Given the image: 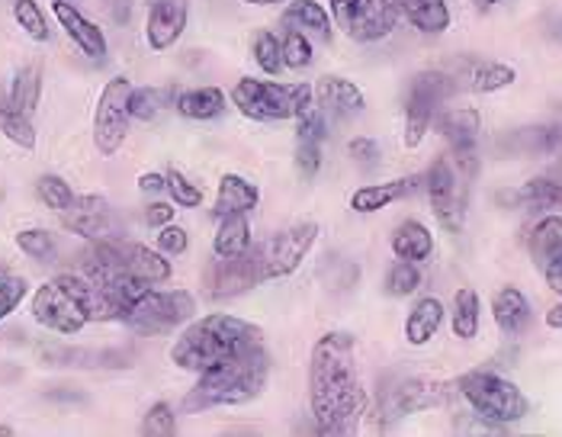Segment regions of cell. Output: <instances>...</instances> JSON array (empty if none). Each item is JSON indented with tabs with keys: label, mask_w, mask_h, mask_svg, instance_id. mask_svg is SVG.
Listing matches in <instances>:
<instances>
[{
	"label": "cell",
	"mask_w": 562,
	"mask_h": 437,
	"mask_svg": "<svg viewBox=\"0 0 562 437\" xmlns=\"http://www.w3.org/2000/svg\"><path fill=\"white\" fill-rule=\"evenodd\" d=\"M26 293H30V283L23 277H13V273H3L0 277V322L10 312H16V306L26 300Z\"/></svg>",
	"instance_id": "44"
},
{
	"label": "cell",
	"mask_w": 562,
	"mask_h": 437,
	"mask_svg": "<svg viewBox=\"0 0 562 437\" xmlns=\"http://www.w3.org/2000/svg\"><path fill=\"white\" fill-rule=\"evenodd\" d=\"M476 171L463 168L457 158L443 155L431 165V171L425 175V190L431 200L434 218L440 222V228L447 232H460L467 222V193H470V177Z\"/></svg>",
	"instance_id": "6"
},
{
	"label": "cell",
	"mask_w": 562,
	"mask_h": 437,
	"mask_svg": "<svg viewBox=\"0 0 562 437\" xmlns=\"http://www.w3.org/2000/svg\"><path fill=\"white\" fill-rule=\"evenodd\" d=\"M251 248V222L248 216H225L216 228L213 251L216 258H235Z\"/></svg>",
	"instance_id": "33"
},
{
	"label": "cell",
	"mask_w": 562,
	"mask_h": 437,
	"mask_svg": "<svg viewBox=\"0 0 562 437\" xmlns=\"http://www.w3.org/2000/svg\"><path fill=\"white\" fill-rule=\"evenodd\" d=\"M40 93H43V71L40 65H23L13 81H10V93H7V103L20 113H33L40 107Z\"/></svg>",
	"instance_id": "32"
},
{
	"label": "cell",
	"mask_w": 562,
	"mask_h": 437,
	"mask_svg": "<svg viewBox=\"0 0 562 437\" xmlns=\"http://www.w3.org/2000/svg\"><path fill=\"white\" fill-rule=\"evenodd\" d=\"M520 206L527 210H547V213H562V183L550 177H533L515 193Z\"/></svg>",
	"instance_id": "34"
},
{
	"label": "cell",
	"mask_w": 562,
	"mask_h": 437,
	"mask_svg": "<svg viewBox=\"0 0 562 437\" xmlns=\"http://www.w3.org/2000/svg\"><path fill=\"white\" fill-rule=\"evenodd\" d=\"M13 20L33 43H48L52 30H48V20L36 0H13Z\"/></svg>",
	"instance_id": "37"
},
{
	"label": "cell",
	"mask_w": 562,
	"mask_h": 437,
	"mask_svg": "<svg viewBox=\"0 0 562 437\" xmlns=\"http://www.w3.org/2000/svg\"><path fill=\"white\" fill-rule=\"evenodd\" d=\"M260 190L241 175H222L216 190V216H248L251 210H258Z\"/></svg>",
	"instance_id": "21"
},
{
	"label": "cell",
	"mask_w": 562,
	"mask_h": 437,
	"mask_svg": "<svg viewBox=\"0 0 562 437\" xmlns=\"http://www.w3.org/2000/svg\"><path fill=\"white\" fill-rule=\"evenodd\" d=\"M547 325H550V328H557V332H562V303L547 312Z\"/></svg>",
	"instance_id": "53"
},
{
	"label": "cell",
	"mask_w": 562,
	"mask_h": 437,
	"mask_svg": "<svg viewBox=\"0 0 562 437\" xmlns=\"http://www.w3.org/2000/svg\"><path fill=\"white\" fill-rule=\"evenodd\" d=\"M553 126H557V132H560V142H562V110L557 113V120H553Z\"/></svg>",
	"instance_id": "56"
},
{
	"label": "cell",
	"mask_w": 562,
	"mask_h": 437,
	"mask_svg": "<svg viewBox=\"0 0 562 437\" xmlns=\"http://www.w3.org/2000/svg\"><path fill=\"white\" fill-rule=\"evenodd\" d=\"M110 248H113L116 261L123 264L132 277H138L145 283H168L171 280V261H168V255H161L155 248H145L138 242L113 238V235H110Z\"/></svg>",
	"instance_id": "17"
},
{
	"label": "cell",
	"mask_w": 562,
	"mask_h": 437,
	"mask_svg": "<svg viewBox=\"0 0 562 437\" xmlns=\"http://www.w3.org/2000/svg\"><path fill=\"white\" fill-rule=\"evenodd\" d=\"M206 293L210 300H232V296H241L248 290H255L263 283V273H260L258 251L255 245L245 251V255H235V258H216L206 270Z\"/></svg>",
	"instance_id": "12"
},
{
	"label": "cell",
	"mask_w": 562,
	"mask_h": 437,
	"mask_svg": "<svg viewBox=\"0 0 562 437\" xmlns=\"http://www.w3.org/2000/svg\"><path fill=\"white\" fill-rule=\"evenodd\" d=\"M270 354L263 345L241 350L228 360H222L218 367L200 373L196 386L183 395V412H206V408H218V405H248L255 402L267 383H270Z\"/></svg>",
	"instance_id": "3"
},
{
	"label": "cell",
	"mask_w": 562,
	"mask_h": 437,
	"mask_svg": "<svg viewBox=\"0 0 562 437\" xmlns=\"http://www.w3.org/2000/svg\"><path fill=\"white\" fill-rule=\"evenodd\" d=\"M457 393L463 395L470 402V408L488 425H515L530 412L527 395L498 373L473 370L457 380Z\"/></svg>",
	"instance_id": "5"
},
{
	"label": "cell",
	"mask_w": 562,
	"mask_h": 437,
	"mask_svg": "<svg viewBox=\"0 0 562 437\" xmlns=\"http://www.w3.org/2000/svg\"><path fill=\"white\" fill-rule=\"evenodd\" d=\"M52 13H55L58 26L65 30V36L78 45L90 61H103V58H106L110 45H106L103 30H100L93 20H87L85 13H81L71 0H55V3H52Z\"/></svg>",
	"instance_id": "16"
},
{
	"label": "cell",
	"mask_w": 562,
	"mask_h": 437,
	"mask_svg": "<svg viewBox=\"0 0 562 437\" xmlns=\"http://www.w3.org/2000/svg\"><path fill=\"white\" fill-rule=\"evenodd\" d=\"M347 155H350V161H353V165H360V168H373V165L380 161V145H376L373 138L360 135V138H350Z\"/></svg>",
	"instance_id": "47"
},
{
	"label": "cell",
	"mask_w": 562,
	"mask_h": 437,
	"mask_svg": "<svg viewBox=\"0 0 562 437\" xmlns=\"http://www.w3.org/2000/svg\"><path fill=\"white\" fill-rule=\"evenodd\" d=\"M479 322H482V300H479V293L473 287H460L453 293V309H450L453 338L473 341L479 335Z\"/></svg>",
	"instance_id": "28"
},
{
	"label": "cell",
	"mask_w": 562,
	"mask_h": 437,
	"mask_svg": "<svg viewBox=\"0 0 562 437\" xmlns=\"http://www.w3.org/2000/svg\"><path fill=\"white\" fill-rule=\"evenodd\" d=\"M318 238V225L315 222H296L277 235H270L267 242L255 245L258 251L260 273H263V283L267 280H280V277H290L300 270V264L305 261V255L312 251Z\"/></svg>",
	"instance_id": "10"
},
{
	"label": "cell",
	"mask_w": 562,
	"mask_h": 437,
	"mask_svg": "<svg viewBox=\"0 0 562 437\" xmlns=\"http://www.w3.org/2000/svg\"><path fill=\"white\" fill-rule=\"evenodd\" d=\"M315 93H318V100H322V110H328V113H335V116H357V113H363V107H367L363 90L357 88L353 81L335 78V75L318 78Z\"/></svg>",
	"instance_id": "22"
},
{
	"label": "cell",
	"mask_w": 562,
	"mask_h": 437,
	"mask_svg": "<svg viewBox=\"0 0 562 437\" xmlns=\"http://www.w3.org/2000/svg\"><path fill=\"white\" fill-rule=\"evenodd\" d=\"M187 30V3L183 0H155L145 23V40L151 52H168Z\"/></svg>",
	"instance_id": "19"
},
{
	"label": "cell",
	"mask_w": 562,
	"mask_h": 437,
	"mask_svg": "<svg viewBox=\"0 0 562 437\" xmlns=\"http://www.w3.org/2000/svg\"><path fill=\"white\" fill-rule=\"evenodd\" d=\"M518 81V71L505 61H473L467 68V88L476 93H495L512 88Z\"/></svg>",
	"instance_id": "31"
},
{
	"label": "cell",
	"mask_w": 562,
	"mask_h": 437,
	"mask_svg": "<svg viewBox=\"0 0 562 437\" xmlns=\"http://www.w3.org/2000/svg\"><path fill=\"white\" fill-rule=\"evenodd\" d=\"M177 113L187 116V120H216L218 113L225 110V93L218 88H196V90H183L177 93L173 100Z\"/></svg>",
	"instance_id": "30"
},
{
	"label": "cell",
	"mask_w": 562,
	"mask_h": 437,
	"mask_svg": "<svg viewBox=\"0 0 562 437\" xmlns=\"http://www.w3.org/2000/svg\"><path fill=\"white\" fill-rule=\"evenodd\" d=\"M30 312H33V318H36L43 328L55 332V335H65V338H68V335H78L85 325H90L85 306H81L55 277L33 293Z\"/></svg>",
	"instance_id": "11"
},
{
	"label": "cell",
	"mask_w": 562,
	"mask_h": 437,
	"mask_svg": "<svg viewBox=\"0 0 562 437\" xmlns=\"http://www.w3.org/2000/svg\"><path fill=\"white\" fill-rule=\"evenodd\" d=\"M283 23L293 26V30H303V33L318 36L322 43H331V36H335V20H331V13L318 0H296V3H290L286 13H283Z\"/></svg>",
	"instance_id": "26"
},
{
	"label": "cell",
	"mask_w": 562,
	"mask_h": 437,
	"mask_svg": "<svg viewBox=\"0 0 562 437\" xmlns=\"http://www.w3.org/2000/svg\"><path fill=\"white\" fill-rule=\"evenodd\" d=\"M16 248L26 255V258H33V261L48 264L55 258V235L48 232V228H23V232H16Z\"/></svg>",
	"instance_id": "38"
},
{
	"label": "cell",
	"mask_w": 562,
	"mask_h": 437,
	"mask_svg": "<svg viewBox=\"0 0 562 437\" xmlns=\"http://www.w3.org/2000/svg\"><path fill=\"white\" fill-rule=\"evenodd\" d=\"M308 405L322 435H347L367 408L357 373V341L347 332H325L308 357Z\"/></svg>",
	"instance_id": "1"
},
{
	"label": "cell",
	"mask_w": 562,
	"mask_h": 437,
	"mask_svg": "<svg viewBox=\"0 0 562 437\" xmlns=\"http://www.w3.org/2000/svg\"><path fill=\"white\" fill-rule=\"evenodd\" d=\"M130 78H113L100 90V100L93 107V145L103 158L116 155L130 135Z\"/></svg>",
	"instance_id": "9"
},
{
	"label": "cell",
	"mask_w": 562,
	"mask_h": 437,
	"mask_svg": "<svg viewBox=\"0 0 562 437\" xmlns=\"http://www.w3.org/2000/svg\"><path fill=\"white\" fill-rule=\"evenodd\" d=\"M312 93L305 81L300 85H280V81H258V78H241L232 90V103L238 107L241 116L258 120V123H280V120H296L305 107H312Z\"/></svg>",
	"instance_id": "4"
},
{
	"label": "cell",
	"mask_w": 562,
	"mask_h": 437,
	"mask_svg": "<svg viewBox=\"0 0 562 437\" xmlns=\"http://www.w3.org/2000/svg\"><path fill=\"white\" fill-rule=\"evenodd\" d=\"M440 325H443V303L437 296H425L412 306L405 318V341L412 348H425L440 332Z\"/></svg>",
	"instance_id": "25"
},
{
	"label": "cell",
	"mask_w": 562,
	"mask_h": 437,
	"mask_svg": "<svg viewBox=\"0 0 562 437\" xmlns=\"http://www.w3.org/2000/svg\"><path fill=\"white\" fill-rule=\"evenodd\" d=\"M245 3H255V7H273V3H283V0H245Z\"/></svg>",
	"instance_id": "55"
},
{
	"label": "cell",
	"mask_w": 562,
	"mask_h": 437,
	"mask_svg": "<svg viewBox=\"0 0 562 437\" xmlns=\"http://www.w3.org/2000/svg\"><path fill=\"white\" fill-rule=\"evenodd\" d=\"M196 315V300L187 290H148L126 315L135 335H168Z\"/></svg>",
	"instance_id": "7"
},
{
	"label": "cell",
	"mask_w": 562,
	"mask_h": 437,
	"mask_svg": "<svg viewBox=\"0 0 562 437\" xmlns=\"http://www.w3.org/2000/svg\"><path fill=\"white\" fill-rule=\"evenodd\" d=\"M61 222L68 232L81 235L87 242H97V238H106L110 228H113V213H110V203L97 193H87V197H75V203L61 213Z\"/></svg>",
	"instance_id": "18"
},
{
	"label": "cell",
	"mask_w": 562,
	"mask_h": 437,
	"mask_svg": "<svg viewBox=\"0 0 562 437\" xmlns=\"http://www.w3.org/2000/svg\"><path fill=\"white\" fill-rule=\"evenodd\" d=\"M0 135L7 142H13L16 148H26L33 152L36 148V130H33V120L20 110H13L7 103V97H0Z\"/></svg>",
	"instance_id": "36"
},
{
	"label": "cell",
	"mask_w": 562,
	"mask_h": 437,
	"mask_svg": "<svg viewBox=\"0 0 562 437\" xmlns=\"http://www.w3.org/2000/svg\"><path fill=\"white\" fill-rule=\"evenodd\" d=\"M453 395H457V383L412 377L392 390V415H415V412H428V408H443L453 402Z\"/></svg>",
	"instance_id": "14"
},
{
	"label": "cell",
	"mask_w": 562,
	"mask_h": 437,
	"mask_svg": "<svg viewBox=\"0 0 562 437\" xmlns=\"http://www.w3.org/2000/svg\"><path fill=\"white\" fill-rule=\"evenodd\" d=\"M165 190L171 193V203L183 206V210H196V206L203 203V190H200L193 180H187L177 168H171V171L165 175Z\"/></svg>",
	"instance_id": "43"
},
{
	"label": "cell",
	"mask_w": 562,
	"mask_h": 437,
	"mask_svg": "<svg viewBox=\"0 0 562 437\" xmlns=\"http://www.w3.org/2000/svg\"><path fill=\"white\" fill-rule=\"evenodd\" d=\"M173 100H177V93L171 88H132L130 116L138 123H151L171 107Z\"/></svg>",
	"instance_id": "35"
},
{
	"label": "cell",
	"mask_w": 562,
	"mask_h": 437,
	"mask_svg": "<svg viewBox=\"0 0 562 437\" xmlns=\"http://www.w3.org/2000/svg\"><path fill=\"white\" fill-rule=\"evenodd\" d=\"M255 345H263V332L255 322L228 312H210L203 318H193L180 332V338L171 345V363L187 373H206Z\"/></svg>",
	"instance_id": "2"
},
{
	"label": "cell",
	"mask_w": 562,
	"mask_h": 437,
	"mask_svg": "<svg viewBox=\"0 0 562 437\" xmlns=\"http://www.w3.org/2000/svg\"><path fill=\"white\" fill-rule=\"evenodd\" d=\"M283 45V65L286 68H293V71H303L312 65V43H308V36H305L303 30H286V36L280 40Z\"/></svg>",
	"instance_id": "42"
},
{
	"label": "cell",
	"mask_w": 562,
	"mask_h": 437,
	"mask_svg": "<svg viewBox=\"0 0 562 437\" xmlns=\"http://www.w3.org/2000/svg\"><path fill=\"white\" fill-rule=\"evenodd\" d=\"M479 113L476 110H447L437 113V130L450 145V158H457L463 168L476 171V142H479Z\"/></svg>",
	"instance_id": "15"
},
{
	"label": "cell",
	"mask_w": 562,
	"mask_h": 437,
	"mask_svg": "<svg viewBox=\"0 0 562 437\" xmlns=\"http://www.w3.org/2000/svg\"><path fill=\"white\" fill-rule=\"evenodd\" d=\"M353 3L357 0H328V13H331V20L345 30L347 16H350V10H353Z\"/></svg>",
	"instance_id": "51"
},
{
	"label": "cell",
	"mask_w": 562,
	"mask_h": 437,
	"mask_svg": "<svg viewBox=\"0 0 562 437\" xmlns=\"http://www.w3.org/2000/svg\"><path fill=\"white\" fill-rule=\"evenodd\" d=\"M173 203H151V206H145V225H151V228H161V225H168L173 222Z\"/></svg>",
	"instance_id": "49"
},
{
	"label": "cell",
	"mask_w": 562,
	"mask_h": 437,
	"mask_svg": "<svg viewBox=\"0 0 562 437\" xmlns=\"http://www.w3.org/2000/svg\"><path fill=\"white\" fill-rule=\"evenodd\" d=\"M453 93V78L443 71H422L415 75L408 100H405V148H418L431 132L434 120L447 97Z\"/></svg>",
	"instance_id": "8"
},
{
	"label": "cell",
	"mask_w": 562,
	"mask_h": 437,
	"mask_svg": "<svg viewBox=\"0 0 562 437\" xmlns=\"http://www.w3.org/2000/svg\"><path fill=\"white\" fill-rule=\"evenodd\" d=\"M492 318L505 335H524L530 325V300L520 293L518 287H502L492 300Z\"/></svg>",
	"instance_id": "24"
},
{
	"label": "cell",
	"mask_w": 562,
	"mask_h": 437,
	"mask_svg": "<svg viewBox=\"0 0 562 437\" xmlns=\"http://www.w3.org/2000/svg\"><path fill=\"white\" fill-rule=\"evenodd\" d=\"M540 270H543V280H547V287H550L557 296H562V255L550 258V261L543 264Z\"/></svg>",
	"instance_id": "50"
},
{
	"label": "cell",
	"mask_w": 562,
	"mask_h": 437,
	"mask_svg": "<svg viewBox=\"0 0 562 437\" xmlns=\"http://www.w3.org/2000/svg\"><path fill=\"white\" fill-rule=\"evenodd\" d=\"M71 3H75V0H71Z\"/></svg>",
	"instance_id": "58"
},
{
	"label": "cell",
	"mask_w": 562,
	"mask_h": 437,
	"mask_svg": "<svg viewBox=\"0 0 562 437\" xmlns=\"http://www.w3.org/2000/svg\"><path fill=\"white\" fill-rule=\"evenodd\" d=\"M422 287V270L415 261H405V258H395L386 273V293L390 296H412L415 290Z\"/></svg>",
	"instance_id": "39"
},
{
	"label": "cell",
	"mask_w": 562,
	"mask_h": 437,
	"mask_svg": "<svg viewBox=\"0 0 562 437\" xmlns=\"http://www.w3.org/2000/svg\"><path fill=\"white\" fill-rule=\"evenodd\" d=\"M255 61H258V68L263 75H270V78H277L286 65H283V45L280 40L273 36V33H258L255 36Z\"/></svg>",
	"instance_id": "41"
},
{
	"label": "cell",
	"mask_w": 562,
	"mask_h": 437,
	"mask_svg": "<svg viewBox=\"0 0 562 437\" xmlns=\"http://www.w3.org/2000/svg\"><path fill=\"white\" fill-rule=\"evenodd\" d=\"M527 251H530L537 267H543L550 258L562 255V216L550 213V216L540 218L527 235Z\"/></svg>",
	"instance_id": "29"
},
{
	"label": "cell",
	"mask_w": 562,
	"mask_h": 437,
	"mask_svg": "<svg viewBox=\"0 0 562 437\" xmlns=\"http://www.w3.org/2000/svg\"><path fill=\"white\" fill-rule=\"evenodd\" d=\"M142 432L151 437H168L177 432V422H173V408L168 402H155L148 412H145V422H142Z\"/></svg>",
	"instance_id": "45"
},
{
	"label": "cell",
	"mask_w": 562,
	"mask_h": 437,
	"mask_svg": "<svg viewBox=\"0 0 562 437\" xmlns=\"http://www.w3.org/2000/svg\"><path fill=\"white\" fill-rule=\"evenodd\" d=\"M190 248V235H187V228H180V225H161L158 228V251L161 255H168V258H180L183 251Z\"/></svg>",
	"instance_id": "46"
},
{
	"label": "cell",
	"mask_w": 562,
	"mask_h": 437,
	"mask_svg": "<svg viewBox=\"0 0 562 437\" xmlns=\"http://www.w3.org/2000/svg\"><path fill=\"white\" fill-rule=\"evenodd\" d=\"M402 16L425 36H440L450 30V7L447 0H398Z\"/></svg>",
	"instance_id": "27"
},
{
	"label": "cell",
	"mask_w": 562,
	"mask_h": 437,
	"mask_svg": "<svg viewBox=\"0 0 562 437\" xmlns=\"http://www.w3.org/2000/svg\"><path fill=\"white\" fill-rule=\"evenodd\" d=\"M422 183H425V177H395V180H386V183H367V187L350 193V210L360 213V216L380 213L392 203L412 197Z\"/></svg>",
	"instance_id": "20"
},
{
	"label": "cell",
	"mask_w": 562,
	"mask_h": 437,
	"mask_svg": "<svg viewBox=\"0 0 562 437\" xmlns=\"http://www.w3.org/2000/svg\"><path fill=\"white\" fill-rule=\"evenodd\" d=\"M392 255L405 258V261L425 264L434 255V235L431 228L418 218H405L395 232H392Z\"/></svg>",
	"instance_id": "23"
},
{
	"label": "cell",
	"mask_w": 562,
	"mask_h": 437,
	"mask_svg": "<svg viewBox=\"0 0 562 437\" xmlns=\"http://www.w3.org/2000/svg\"><path fill=\"white\" fill-rule=\"evenodd\" d=\"M36 193H40V200H43L48 210H55L58 216L75 203V190L68 187V180L58 175H43L36 180Z\"/></svg>",
	"instance_id": "40"
},
{
	"label": "cell",
	"mask_w": 562,
	"mask_h": 437,
	"mask_svg": "<svg viewBox=\"0 0 562 437\" xmlns=\"http://www.w3.org/2000/svg\"><path fill=\"white\" fill-rule=\"evenodd\" d=\"M473 7H479V10H488V7H495L498 0H470Z\"/></svg>",
	"instance_id": "54"
},
{
	"label": "cell",
	"mask_w": 562,
	"mask_h": 437,
	"mask_svg": "<svg viewBox=\"0 0 562 437\" xmlns=\"http://www.w3.org/2000/svg\"><path fill=\"white\" fill-rule=\"evenodd\" d=\"M3 273H10V270H7V267H0V277H3Z\"/></svg>",
	"instance_id": "57"
},
{
	"label": "cell",
	"mask_w": 562,
	"mask_h": 437,
	"mask_svg": "<svg viewBox=\"0 0 562 437\" xmlns=\"http://www.w3.org/2000/svg\"><path fill=\"white\" fill-rule=\"evenodd\" d=\"M296 168H300V177H305V180H312V177L318 175V168H322V145L318 142H300Z\"/></svg>",
	"instance_id": "48"
},
{
	"label": "cell",
	"mask_w": 562,
	"mask_h": 437,
	"mask_svg": "<svg viewBox=\"0 0 562 437\" xmlns=\"http://www.w3.org/2000/svg\"><path fill=\"white\" fill-rule=\"evenodd\" d=\"M402 10L398 0H357L345 23V33L353 43H380L398 26Z\"/></svg>",
	"instance_id": "13"
},
{
	"label": "cell",
	"mask_w": 562,
	"mask_h": 437,
	"mask_svg": "<svg viewBox=\"0 0 562 437\" xmlns=\"http://www.w3.org/2000/svg\"><path fill=\"white\" fill-rule=\"evenodd\" d=\"M138 190L142 193H161L165 190V175H155V171L142 175L138 177Z\"/></svg>",
	"instance_id": "52"
}]
</instances>
